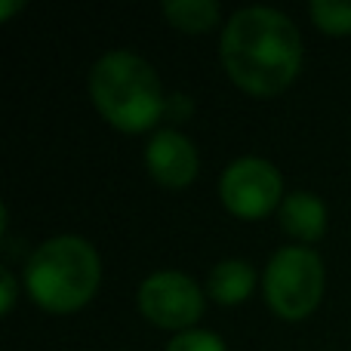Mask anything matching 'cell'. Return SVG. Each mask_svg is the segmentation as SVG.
Here are the masks:
<instances>
[{
	"mask_svg": "<svg viewBox=\"0 0 351 351\" xmlns=\"http://www.w3.org/2000/svg\"><path fill=\"white\" fill-rule=\"evenodd\" d=\"M219 197L237 216L259 219L271 213L274 204L284 197V179L271 160L247 154L225 167L219 179Z\"/></svg>",
	"mask_w": 351,
	"mask_h": 351,
	"instance_id": "5",
	"label": "cell"
},
{
	"mask_svg": "<svg viewBox=\"0 0 351 351\" xmlns=\"http://www.w3.org/2000/svg\"><path fill=\"white\" fill-rule=\"evenodd\" d=\"M222 65L243 90L271 96L290 86L302 65V37L287 12L274 6H241L219 40Z\"/></svg>",
	"mask_w": 351,
	"mask_h": 351,
	"instance_id": "1",
	"label": "cell"
},
{
	"mask_svg": "<svg viewBox=\"0 0 351 351\" xmlns=\"http://www.w3.org/2000/svg\"><path fill=\"white\" fill-rule=\"evenodd\" d=\"M324 296V262L311 247H280L265 265V299L280 317L299 321Z\"/></svg>",
	"mask_w": 351,
	"mask_h": 351,
	"instance_id": "4",
	"label": "cell"
},
{
	"mask_svg": "<svg viewBox=\"0 0 351 351\" xmlns=\"http://www.w3.org/2000/svg\"><path fill=\"white\" fill-rule=\"evenodd\" d=\"M256 284V271L250 262L243 259H222L210 268V278H206V287H210V296L216 302L234 305L241 299L250 296Z\"/></svg>",
	"mask_w": 351,
	"mask_h": 351,
	"instance_id": "9",
	"label": "cell"
},
{
	"mask_svg": "<svg viewBox=\"0 0 351 351\" xmlns=\"http://www.w3.org/2000/svg\"><path fill=\"white\" fill-rule=\"evenodd\" d=\"M139 308L158 327L191 330V324L204 315V293L185 271L164 268L139 284Z\"/></svg>",
	"mask_w": 351,
	"mask_h": 351,
	"instance_id": "6",
	"label": "cell"
},
{
	"mask_svg": "<svg viewBox=\"0 0 351 351\" xmlns=\"http://www.w3.org/2000/svg\"><path fill=\"white\" fill-rule=\"evenodd\" d=\"M167 351H225V342L219 339L213 330H182L179 336H173Z\"/></svg>",
	"mask_w": 351,
	"mask_h": 351,
	"instance_id": "12",
	"label": "cell"
},
{
	"mask_svg": "<svg viewBox=\"0 0 351 351\" xmlns=\"http://www.w3.org/2000/svg\"><path fill=\"white\" fill-rule=\"evenodd\" d=\"M90 96L96 108L127 133L148 130L167 108L154 65L133 49H108L93 62Z\"/></svg>",
	"mask_w": 351,
	"mask_h": 351,
	"instance_id": "2",
	"label": "cell"
},
{
	"mask_svg": "<svg viewBox=\"0 0 351 351\" xmlns=\"http://www.w3.org/2000/svg\"><path fill=\"white\" fill-rule=\"evenodd\" d=\"M280 222L302 241H317L327 231V206L315 191H290L280 200Z\"/></svg>",
	"mask_w": 351,
	"mask_h": 351,
	"instance_id": "8",
	"label": "cell"
},
{
	"mask_svg": "<svg viewBox=\"0 0 351 351\" xmlns=\"http://www.w3.org/2000/svg\"><path fill=\"white\" fill-rule=\"evenodd\" d=\"M164 16L182 31H206L216 25L219 3L216 0H164Z\"/></svg>",
	"mask_w": 351,
	"mask_h": 351,
	"instance_id": "10",
	"label": "cell"
},
{
	"mask_svg": "<svg viewBox=\"0 0 351 351\" xmlns=\"http://www.w3.org/2000/svg\"><path fill=\"white\" fill-rule=\"evenodd\" d=\"M145 167L164 185H188L197 176V148L185 133L164 127L148 139L145 145Z\"/></svg>",
	"mask_w": 351,
	"mask_h": 351,
	"instance_id": "7",
	"label": "cell"
},
{
	"mask_svg": "<svg viewBox=\"0 0 351 351\" xmlns=\"http://www.w3.org/2000/svg\"><path fill=\"white\" fill-rule=\"evenodd\" d=\"M102 262L86 237L59 234L34 247L25 262V287L49 311H74L96 293Z\"/></svg>",
	"mask_w": 351,
	"mask_h": 351,
	"instance_id": "3",
	"label": "cell"
},
{
	"mask_svg": "<svg viewBox=\"0 0 351 351\" xmlns=\"http://www.w3.org/2000/svg\"><path fill=\"white\" fill-rule=\"evenodd\" d=\"M308 10L317 28L330 31V34L351 31V0H311Z\"/></svg>",
	"mask_w": 351,
	"mask_h": 351,
	"instance_id": "11",
	"label": "cell"
},
{
	"mask_svg": "<svg viewBox=\"0 0 351 351\" xmlns=\"http://www.w3.org/2000/svg\"><path fill=\"white\" fill-rule=\"evenodd\" d=\"M16 302V278L10 268H0V311H10Z\"/></svg>",
	"mask_w": 351,
	"mask_h": 351,
	"instance_id": "13",
	"label": "cell"
}]
</instances>
